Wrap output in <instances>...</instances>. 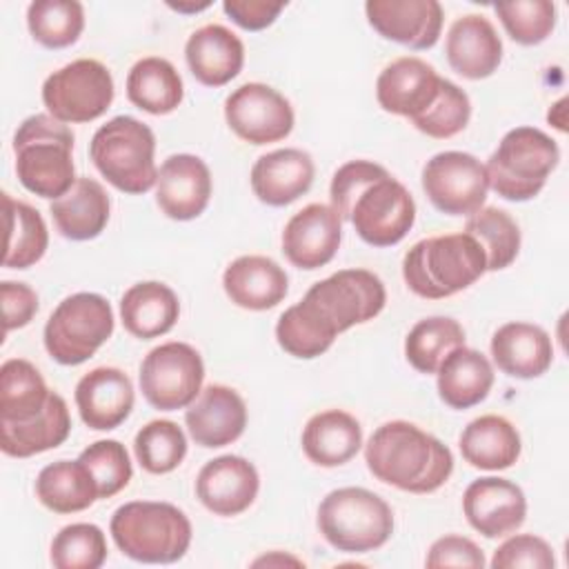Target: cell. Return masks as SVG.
<instances>
[{
  "label": "cell",
  "mask_w": 569,
  "mask_h": 569,
  "mask_svg": "<svg viewBox=\"0 0 569 569\" xmlns=\"http://www.w3.org/2000/svg\"><path fill=\"white\" fill-rule=\"evenodd\" d=\"M329 196L340 220L351 222L371 247L398 244L416 220V202L407 187L371 160L342 164L331 178Z\"/></svg>",
  "instance_id": "1"
},
{
  "label": "cell",
  "mask_w": 569,
  "mask_h": 569,
  "mask_svg": "<svg viewBox=\"0 0 569 569\" xmlns=\"http://www.w3.org/2000/svg\"><path fill=\"white\" fill-rule=\"evenodd\" d=\"M365 462L380 482L409 493H431L453 471L449 447L407 420L380 425L365 447Z\"/></svg>",
  "instance_id": "2"
},
{
  "label": "cell",
  "mask_w": 569,
  "mask_h": 569,
  "mask_svg": "<svg viewBox=\"0 0 569 569\" xmlns=\"http://www.w3.org/2000/svg\"><path fill=\"white\" fill-rule=\"evenodd\" d=\"M13 153L20 184L40 198L56 200L78 180L71 158L73 133L51 113H36L20 122Z\"/></svg>",
  "instance_id": "3"
},
{
  "label": "cell",
  "mask_w": 569,
  "mask_h": 569,
  "mask_svg": "<svg viewBox=\"0 0 569 569\" xmlns=\"http://www.w3.org/2000/svg\"><path fill=\"white\" fill-rule=\"evenodd\" d=\"M487 271L482 247L469 233L433 236L416 242L402 260L407 287L429 300L449 298Z\"/></svg>",
  "instance_id": "4"
},
{
  "label": "cell",
  "mask_w": 569,
  "mask_h": 569,
  "mask_svg": "<svg viewBox=\"0 0 569 569\" xmlns=\"http://www.w3.org/2000/svg\"><path fill=\"white\" fill-rule=\"evenodd\" d=\"M109 531L124 556L147 565L176 562L191 545L189 518L169 502H124L113 511Z\"/></svg>",
  "instance_id": "5"
},
{
  "label": "cell",
  "mask_w": 569,
  "mask_h": 569,
  "mask_svg": "<svg viewBox=\"0 0 569 569\" xmlns=\"http://www.w3.org/2000/svg\"><path fill=\"white\" fill-rule=\"evenodd\" d=\"M153 153V131L131 116L111 118L93 133L89 144V156L107 182L133 196L147 193L158 180Z\"/></svg>",
  "instance_id": "6"
},
{
  "label": "cell",
  "mask_w": 569,
  "mask_h": 569,
  "mask_svg": "<svg viewBox=\"0 0 569 569\" xmlns=\"http://www.w3.org/2000/svg\"><path fill=\"white\" fill-rule=\"evenodd\" d=\"M558 160L560 149L551 136L536 127H516L502 136L485 171L489 187L500 198L525 202L542 191Z\"/></svg>",
  "instance_id": "7"
},
{
  "label": "cell",
  "mask_w": 569,
  "mask_h": 569,
  "mask_svg": "<svg viewBox=\"0 0 569 569\" xmlns=\"http://www.w3.org/2000/svg\"><path fill=\"white\" fill-rule=\"evenodd\" d=\"M318 529L338 551L367 553L393 533V511L373 491L342 487L329 491L318 507Z\"/></svg>",
  "instance_id": "8"
},
{
  "label": "cell",
  "mask_w": 569,
  "mask_h": 569,
  "mask_svg": "<svg viewBox=\"0 0 569 569\" xmlns=\"http://www.w3.org/2000/svg\"><path fill=\"white\" fill-rule=\"evenodd\" d=\"M113 333V309L100 293L64 298L44 325L47 353L67 367L89 360Z\"/></svg>",
  "instance_id": "9"
},
{
  "label": "cell",
  "mask_w": 569,
  "mask_h": 569,
  "mask_svg": "<svg viewBox=\"0 0 569 569\" xmlns=\"http://www.w3.org/2000/svg\"><path fill=\"white\" fill-rule=\"evenodd\" d=\"M42 102L64 124L91 122L113 102L111 71L93 58L73 60L44 80Z\"/></svg>",
  "instance_id": "10"
},
{
  "label": "cell",
  "mask_w": 569,
  "mask_h": 569,
  "mask_svg": "<svg viewBox=\"0 0 569 569\" xmlns=\"http://www.w3.org/2000/svg\"><path fill=\"white\" fill-rule=\"evenodd\" d=\"M204 365L187 342H164L151 349L140 365V391L160 411L189 407L202 391Z\"/></svg>",
  "instance_id": "11"
},
{
  "label": "cell",
  "mask_w": 569,
  "mask_h": 569,
  "mask_svg": "<svg viewBox=\"0 0 569 569\" xmlns=\"http://www.w3.org/2000/svg\"><path fill=\"white\" fill-rule=\"evenodd\" d=\"M429 202L447 216H471L482 209L489 191L485 164L465 151H440L422 169Z\"/></svg>",
  "instance_id": "12"
},
{
  "label": "cell",
  "mask_w": 569,
  "mask_h": 569,
  "mask_svg": "<svg viewBox=\"0 0 569 569\" xmlns=\"http://www.w3.org/2000/svg\"><path fill=\"white\" fill-rule=\"evenodd\" d=\"M305 296L318 305L338 333L376 318L387 302L382 280L367 269L336 271L316 282Z\"/></svg>",
  "instance_id": "13"
},
{
  "label": "cell",
  "mask_w": 569,
  "mask_h": 569,
  "mask_svg": "<svg viewBox=\"0 0 569 569\" xmlns=\"http://www.w3.org/2000/svg\"><path fill=\"white\" fill-rule=\"evenodd\" d=\"M224 120L244 142L269 144L287 138L293 129L289 100L269 84L247 82L224 100Z\"/></svg>",
  "instance_id": "14"
},
{
  "label": "cell",
  "mask_w": 569,
  "mask_h": 569,
  "mask_svg": "<svg viewBox=\"0 0 569 569\" xmlns=\"http://www.w3.org/2000/svg\"><path fill=\"white\" fill-rule=\"evenodd\" d=\"M342 240V220L331 204L311 202L289 218L282 253L298 269H320L333 260Z\"/></svg>",
  "instance_id": "15"
},
{
  "label": "cell",
  "mask_w": 569,
  "mask_h": 569,
  "mask_svg": "<svg viewBox=\"0 0 569 569\" xmlns=\"http://www.w3.org/2000/svg\"><path fill=\"white\" fill-rule=\"evenodd\" d=\"M467 522L485 538H502L513 533L527 516L522 489L507 478H478L462 496Z\"/></svg>",
  "instance_id": "16"
},
{
  "label": "cell",
  "mask_w": 569,
  "mask_h": 569,
  "mask_svg": "<svg viewBox=\"0 0 569 569\" xmlns=\"http://www.w3.org/2000/svg\"><path fill=\"white\" fill-rule=\"evenodd\" d=\"M440 84L442 78L429 62L405 56L380 71L376 80V98L385 111L416 120L433 104Z\"/></svg>",
  "instance_id": "17"
},
{
  "label": "cell",
  "mask_w": 569,
  "mask_h": 569,
  "mask_svg": "<svg viewBox=\"0 0 569 569\" xmlns=\"http://www.w3.org/2000/svg\"><path fill=\"white\" fill-rule=\"evenodd\" d=\"M369 24L387 40L409 49H431L442 29V7L436 0H369Z\"/></svg>",
  "instance_id": "18"
},
{
  "label": "cell",
  "mask_w": 569,
  "mask_h": 569,
  "mask_svg": "<svg viewBox=\"0 0 569 569\" xmlns=\"http://www.w3.org/2000/svg\"><path fill=\"white\" fill-rule=\"evenodd\" d=\"M211 198V173L202 158L191 153L169 156L156 180V202L171 220L198 218Z\"/></svg>",
  "instance_id": "19"
},
{
  "label": "cell",
  "mask_w": 569,
  "mask_h": 569,
  "mask_svg": "<svg viewBox=\"0 0 569 569\" xmlns=\"http://www.w3.org/2000/svg\"><path fill=\"white\" fill-rule=\"evenodd\" d=\"M184 425L196 445L216 449L238 440L247 427L242 396L224 385L204 387L184 411Z\"/></svg>",
  "instance_id": "20"
},
{
  "label": "cell",
  "mask_w": 569,
  "mask_h": 569,
  "mask_svg": "<svg viewBox=\"0 0 569 569\" xmlns=\"http://www.w3.org/2000/svg\"><path fill=\"white\" fill-rule=\"evenodd\" d=\"M260 489L256 467L242 456H218L196 478L198 500L216 516H238L251 507Z\"/></svg>",
  "instance_id": "21"
},
{
  "label": "cell",
  "mask_w": 569,
  "mask_h": 569,
  "mask_svg": "<svg viewBox=\"0 0 569 569\" xmlns=\"http://www.w3.org/2000/svg\"><path fill=\"white\" fill-rule=\"evenodd\" d=\"M133 385L122 369L96 367L76 385V407L82 422L96 431L122 425L133 409Z\"/></svg>",
  "instance_id": "22"
},
{
  "label": "cell",
  "mask_w": 569,
  "mask_h": 569,
  "mask_svg": "<svg viewBox=\"0 0 569 569\" xmlns=\"http://www.w3.org/2000/svg\"><path fill=\"white\" fill-rule=\"evenodd\" d=\"M316 167L307 151L284 147L260 156L251 167V189L269 207H284L313 184Z\"/></svg>",
  "instance_id": "23"
},
{
  "label": "cell",
  "mask_w": 569,
  "mask_h": 569,
  "mask_svg": "<svg viewBox=\"0 0 569 569\" xmlns=\"http://www.w3.org/2000/svg\"><path fill=\"white\" fill-rule=\"evenodd\" d=\"M445 53L449 67L469 80L489 78L502 60V40L485 16H462L447 33Z\"/></svg>",
  "instance_id": "24"
},
{
  "label": "cell",
  "mask_w": 569,
  "mask_h": 569,
  "mask_svg": "<svg viewBox=\"0 0 569 569\" xmlns=\"http://www.w3.org/2000/svg\"><path fill=\"white\" fill-rule=\"evenodd\" d=\"M184 58L200 84L222 87L240 73L244 64V47L231 29L222 24H204L189 36Z\"/></svg>",
  "instance_id": "25"
},
{
  "label": "cell",
  "mask_w": 569,
  "mask_h": 569,
  "mask_svg": "<svg viewBox=\"0 0 569 569\" xmlns=\"http://www.w3.org/2000/svg\"><path fill=\"white\" fill-rule=\"evenodd\" d=\"M222 287L233 305L249 311H267L284 300L289 278L267 256H240L224 269Z\"/></svg>",
  "instance_id": "26"
},
{
  "label": "cell",
  "mask_w": 569,
  "mask_h": 569,
  "mask_svg": "<svg viewBox=\"0 0 569 569\" xmlns=\"http://www.w3.org/2000/svg\"><path fill=\"white\" fill-rule=\"evenodd\" d=\"M491 358L502 373L531 380L551 367L553 345L538 325L507 322L491 338Z\"/></svg>",
  "instance_id": "27"
},
{
  "label": "cell",
  "mask_w": 569,
  "mask_h": 569,
  "mask_svg": "<svg viewBox=\"0 0 569 569\" xmlns=\"http://www.w3.org/2000/svg\"><path fill=\"white\" fill-rule=\"evenodd\" d=\"M111 202L104 187L93 178H78L73 187L51 200L49 213L56 229L67 240H93L98 238L109 222Z\"/></svg>",
  "instance_id": "28"
},
{
  "label": "cell",
  "mask_w": 569,
  "mask_h": 569,
  "mask_svg": "<svg viewBox=\"0 0 569 569\" xmlns=\"http://www.w3.org/2000/svg\"><path fill=\"white\" fill-rule=\"evenodd\" d=\"M302 451L318 467H340L362 447L360 422L342 411L327 409L311 416L302 429Z\"/></svg>",
  "instance_id": "29"
},
{
  "label": "cell",
  "mask_w": 569,
  "mask_h": 569,
  "mask_svg": "<svg viewBox=\"0 0 569 569\" xmlns=\"http://www.w3.org/2000/svg\"><path fill=\"white\" fill-rule=\"evenodd\" d=\"M180 316V302L171 287L164 282L147 280L129 287L120 298V318L124 329L140 338L151 340L173 329Z\"/></svg>",
  "instance_id": "30"
},
{
  "label": "cell",
  "mask_w": 569,
  "mask_h": 569,
  "mask_svg": "<svg viewBox=\"0 0 569 569\" xmlns=\"http://www.w3.org/2000/svg\"><path fill=\"white\" fill-rule=\"evenodd\" d=\"M462 458L485 471L509 469L520 458V433L502 416L487 413L471 420L458 440Z\"/></svg>",
  "instance_id": "31"
},
{
  "label": "cell",
  "mask_w": 569,
  "mask_h": 569,
  "mask_svg": "<svg viewBox=\"0 0 569 569\" xmlns=\"http://www.w3.org/2000/svg\"><path fill=\"white\" fill-rule=\"evenodd\" d=\"M438 396L451 409H469L482 402L493 387V367L476 349L458 347L438 367Z\"/></svg>",
  "instance_id": "32"
},
{
  "label": "cell",
  "mask_w": 569,
  "mask_h": 569,
  "mask_svg": "<svg viewBox=\"0 0 569 569\" xmlns=\"http://www.w3.org/2000/svg\"><path fill=\"white\" fill-rule=\"evenodd\" d=\"M71 431V416L60 393L51 391L47 407L29 422H0V449L13 458H29L56 449Z\"/></svg>",
  "instance_id": "33"
},
{
  "label": "cell",
  "mask_w": 569,
  "mask_h": 569,
  "mask_svg": "<svg viewBox=\"0 0 569 569\" xmlns=\"http://www.w3.org/2000/svg\"><path fill=\"white\" fill-rule=\"evenodd\" d=\"M184 87L176 67L158 56L138 60L127 76V98L138 109L164 116L178 109L182 102Z\"/></svg>",
  "instance_id": "34"
},
{
  "label": "cell",
  "mask_w": 569,
  "mask_h": 569,
  "mask_svg": "<svg viewBox=\"0 0 569 569\" xmlns=\"http://www.w3.org/2000/svg\"><path fill=\"white\" fill-rule=\"evenodd\" d=\"M36 496L53 513H76L98 500V487L80 460H56L38 473Z\"/></svg>",
  "instance_id": "35"
},
{
  "label": "cell",
  "mask_w": 569,
  "mask_h": 569,
  "mask_svg": "<svg viewBox=\"0 0 569 569\" xmlns=\"http://www.w3.org/2000/svg\"><path fill=\"white\" fill-rule=\"evenodd\" d=\"M338 331L329 318L307 296L291 305L276 325L278 345L293 358L311 360L322 356L336 340Z\"/></svg>",
  "instance_id": "36"
},
{
  "label": "cell",
  "mask_w": 569,
  "mask_h": 569,
  "mask_svg": "<svg viewBox=\"0 0 569 569\" xmlns=\"http://www.w3.org/2000/svg\"><path fill=\"white\" fill-rule=\"evenodd\" d=\"M51 389L40 371L22 358H11L0 367V422H29L49 402Z\"/></svg>",
  "instance_id": "37"
},
{
  "label": "cell",
  "mask_w": 569,
  "mask_h": 569,
  "mask_svg": "<svg viewBox=\"0 0 569 569\" xmlns=\"http://www.w3.org/2000/svg\"><path fill=\"white\" fill-rule=\"evenodd\" d=\"M2 204L7 220V244L2 264L9 269H29L47 251V224L38 209L27 202L13 200L9 193H2Z\"/></svg>",
  "instance_id": "38"
},
{
  "label": "cell",
  "mask_w": 569,
  "mask_h": 569,
  "mask_svg": "<svg viewBox=\"0 0 569 569\" xmlns=\"http://www.w3.org/2000/svg\"><path fill=\"white\" fill-rule=\"evenodd\" d=\"M465 345V329L458 320L447 316H431L418 320L405 338V356L420 373H436L440 362Z\"/></svg>",
  "instance_id": "39"
},
{
  "label": "cell",
  "mask_w": 569,
  "mask_h": 569,
  "mask_svg": "<svg viewBox=\"0 0 569 569\" xmlns=\"http://www.w3.org/2000/svg\"><path fill=\"white\" fill-rule=\"evenodd\" d=\"M465 233L478 240L487 258V271L509 267L520 251V229L516 220L498 207H482L465 222Z\"/></svg>",
  "instance_id": "40"
},
{
  "label": "cell",
  "mask_w": 569,
  "mask_h": 569,
  "mask_svg": "<svg viewBox=\"0 0 569 569\" xmlns=\"http://www.w3.org/2000/svg\"><path fill=\"white\" fill-rule=\"evenodd\" d=\"M27 27L38 44L64 49L80 38L84 9L76 0H36L27 9Z\"/></svg>",
  "instance_id": "41"
},
{
  "label": "cell",
  "mask_w": 569,
  "mask_h": 569,
  "mask_svg": "<svg viewBox=\"0 0 569 569\" xmlns=\"http://www.w3.org/2000/svg\"><path fill=\"white\" fill-rule=\"evenodd\" d=\"M133 453L149 473H169L187 456V438L173 420L147 422L133 440Z\"/></svg>",
  "instance_id": "42"
},
{
  "label": "cell",
  "mask_w": 569,
  "mask_h": 569,
  "mask_svg": "<svg viewBox=\"0 0 569 569\" xmlns=\"http://www.w3.org/2000/svg\"><path fill=\"white\" fill-rule=\"evenodd\" d=\"M51 565L56 569H98L107 560V540L98 525L73 522L51 540Z\"/></svg>",
  "instance_id": "43"
},
{
  "label": "cell",
  "mask_w": 569,
  "mask_h": 569,
  "mask_svg": "<svg viewBox=\"0 0 569 569\" xmlns=\"http://www.w3.org/2000/svg\"><path fill=\"white\" fill-rule=\"evenodd\" d=\"M509 38L518 44L533 47L547 40L556 27V4L549 0H516L493 4Z\"/></svg>",
  "instance_id": "44"
},
{
  "label": "cell",
  "mask_w": 569,
  "mask_h": 569,
  "mask_svg": "<svg viewBox=\"0 0 569 569\" xmlns=\"http://www.w3.org/2000/svg\"><path fill=\"white\" fill-rule=\"evenodd\" d=\"M469 118H471L469 96L458 84L442 78V84L433 104L411 122L418 131L427 133L429 138L445 140L460 133L467 127Z\"/></svg>",
  "instance_id": "45"
},
{
  "label": "cell",
  "mask_w": 569,
  "mask_h": 569,
  "mask_svg": "<svg viewBox=\"0 0 569 569\" xmlns=\"http://www.w3.org/2000/svg\"><path fill=\"white\" fill-rule=\"evenodd\" d=\"M78 460L93 476L96 487H98V498L116 496L118 491H122L129 485V480L133 476L129 453H127L124 445L118 440H98V442L89 445L80 453Z\"/></svg>",
  "instance_id": "46"
},
{
  "label": "cell",
  "mask_w": 569,
  "mask_h": 569,
  "mask_svg": "<svg viewBox=\"0 0 569 569\" xmlns=\"http://www.w3.org/2000/svg\"><path fill=\"white\" fill-rule=\"evenodd\" d=\"M556 565L553 549L547 540L533 533H518L507 538L491 558L493 569H513V567H529V569H551Z\"/></svg>",
  "instance_id": "47"
},
{
  "label": "cell",
  "mask_w": 569,
  "mask_h": 569,
  "mask_svg": "<svg viewBox=\"0 0 569 569\" xmlns=\"http://www.w3.org/2000/svg\"><path fill=\"white\" fill-rule=\"evenodd\" d=\"M425 565L429 569H440V567H469V569H482L485 567V553L482 549L465 538V536H442L438 538L427 553Z\"/></svg>",
  "instance_id": "48"
},
{
  "label": "cell",
  "mask_w": 569,
  "mask_h": 569,
  "mask_svg": "<svg viewBox=\"0 0 569 569\" xmlns=\"http://www.w3.org/2000/svg\"><path fill=\"white\" fill-rule=\"evenodd\" d=\"M0 300H2L4 333H9L11 329L27 327L38 313V296L24 282H13V280L0 282Z\"/></svg>",
  "instance_id": "49"
},
{
  "label": "cell",
  "mask_w": 569,
  "mask_h": 569,
  "mask_svg": "<svg viewBox=\"0 0 569 569\" xmlns=\"http://www.w3.org/2000/svg\"><path fill=\"white\" fill-rule=\"evenodd\" d=\"M287 2H267V0H224V13L247 31H260L273 24Z\"/></svg>",
  "instance_id": "50"
},
{
  "label": "cell",
  "mask_w": 569,
  "mask_h": 569,
  "mask_svg": "<svg viewBox=\"0 0 569 569\" xmlns=\"http://www.w3.org/2000/svg\"><path fill=\"white\" fill-rule=\"evenodd\" d=\"M169 7L171 9H176V11H200V9H207L209 7V2H202V4H173V2H169Z\"/></svg>",
  "instance_id": "51"
}]
</instances>
